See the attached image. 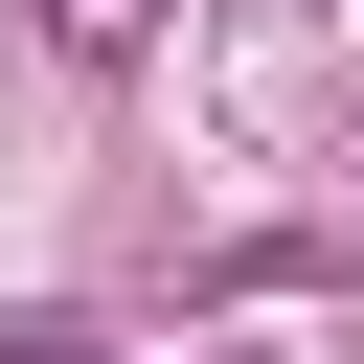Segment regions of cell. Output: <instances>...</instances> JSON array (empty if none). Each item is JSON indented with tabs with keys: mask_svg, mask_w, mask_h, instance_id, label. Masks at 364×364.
<instances>
[{
	"mask_svg": "<svg viewBox=\"0 0 364 364\" xmlns=\"http://www.w3.org/2000/svg\"><path fill=\"white\" fill-rule=\"evenodd\" d=\"M0 364H114V341H91V318H23V341H0Z\"/></svg>",
	"mask_w": 364,
	"mask_h": 364,
	"instance_id": "2",
	"label": "cell"
},
{
	"mask_svg": "<svg viewBox=\"0 0 364 364\" xmlns=\"http://www.w3.org/2000/svg\"><path fill=\"white\" fill-rule=\"evenodd\" d=\"M46 46H68V68H136V46H159V0H46Z\"/></svg>",
	"mask_w": 364,
	"mask_h": 364,
	"instance_id": "1",
	"label": "cell"
}]
</instances>
